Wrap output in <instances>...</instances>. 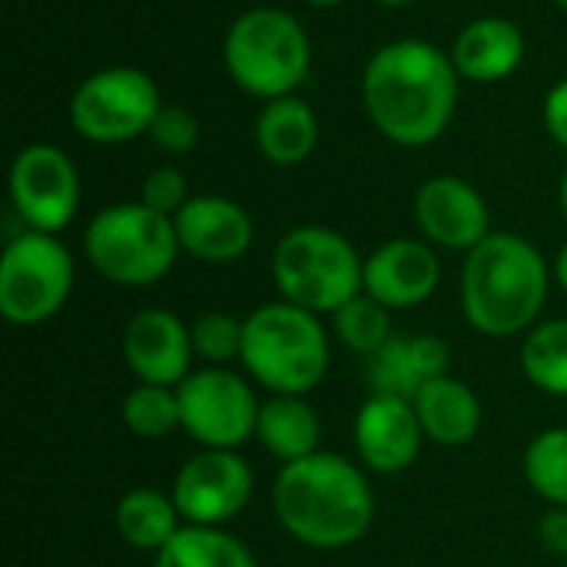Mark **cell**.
Returning <instances> with one entry per match:
<instances>
[{
  "label": "cell",
  "instance_id": "32",
  "mask_svg": "<svg viewBox=\"0 0 567 567\" xmlns=\"http://www.w3.org/2000/svg\"><path fill=\"white\" fill-rule=\"evenodd\" d=\"M545 130L567 150V80H558L545 96Z\"/></svg>",
  "mask_w": 567,
  "mask_h": 567
},
{
  "label": "cell",
  "instance_id": "34",
  "mask_svg": "<svg viewBox=\"0 0 567 567\" xmlns=\"http://www.w3.org/2000/svg\"><path fill=\"white\" fill-rule=\"evenodd\" d=\"M555 279H558V286L565 289V296H567V243L561 246L558 259H555Z\"/></svg>",
  "mask_w": 567,
  "mask_h": 567
},
{
  "label": "cell",
  "instance_id": "24",
  "mask_svg": "<svg viewBox=\"0 0 567 567\" xmlns=\"http://www.w3.org/2000/svg\"><path fill=\"white\" fill-rule=\"evenodd\" d=\"M153 567H256V558L226 528L183 525L166 548L153 555Z\"/></svg>",
  "mask_w": 567,
  "mask_h": 567
},
{
  "label": "cell",
  "instance_id": "23",
  "mask_svg": "<svg viewBox=\"0 0 567 567\" xmlns=\"http://www.w3.org/2000/svg\"><path fill=\"white\" fill-rule=\"evenodd\" d=\"M183 515L173 502V495H163L156 488H130L116 505V532L133 551L156 555L166 548V542L183 528Z\"/></svg>",
  "mask_w": 567,
  "mask_h": 567
},
{
  "label": "cell",
  "instance_id": "9",
  "mask_svg": "<svg viewBox=\"0 0 567 567\" xmlns=\"http://www.w3.org/2000/svg\"><path fill=\"white\" fill-rule=\"evenodd\" d=\"M73 256L53 233L27 229L0 256V316L10 326L53 319L73 292Z\"/></svg>",
  "mask_w": 567,
  "mask_h": 567
},
{
  "label": "cell",
  "instance_id": "21",
  "mask_svg": "<svg viewBox=\"0 0 567 567\" xmlns=\"http://www.w3.org/2000/svg\"><path fill=\"white\" fill-rule=\"evenodd\" d=\"M256 146L276 166H299L319 146V116L316 110L292 96L266 100L256 116Z\"/></svg>",
  "mask_w": 567,
  "mask_h": 567
},
{
  "label": "cell",
  "instance_id": "19",
  "mask_svg": "<svg viewBox=\"0 0 567 567\" xmlns=\"http://www.w3.org/2000/svg\"><path fill=\"white\" fill-rule=\"evenodd\" d=\"M525 60V33L508 17H478L462 27L452 47V63L462 80L502 83Z\"/></svg>",
  "mask_w": 567,
  "mask_h": 567
},
{
  "label": "cell",
  "instance_id": "12",
  "mask_svg": "<svg viewBox=\"0 0 567 567\" xmlns=\"http://www.w3.org/2000/svg\"><path fill=\"white\" fill-rule=\"evenodd\" d=\"M256 488V475L239 452L199 449L173 478V502L186 525L223 528L243 515Z\"/></svg>",
  "mask_w": 567,
  "mask_h": 567
},
{
  "label": "cell",
  "instance_id": "5",
  "mask_svg": "<svg viewBox=\"0 0 567 567\" xmlns=\"http://www.w3.org/2000/svg\"><path fill=\"white\" fill-rule=\"evenodd\" d=\"M229 80L259 100L292 96L312 66L306 27L282 7H252L239 13L223 40Z\"/></svg>",
  "mask_w": 567,
  "mask_h": 567
},
{
  "label": "cell",
  "instance_id": "16",
  "mask_svg": "<svg viewBox=\"0 0 567 567\" xmlns=\"http://www.w3.org/2000/svg\"><path fill=\"white\" fill-rule=\"evenodd\" d=\"M193 359L189 326L169 309H143L123 329V362L140 382L176 389L193 372Z\"/></svg>",
  "mask_w": 567,
  "mask_h": 567
},
{
  "label": "cell",
  "instance_id": "35",
  "mask_svg": "<svg viewBox=\"0 0 567 567\" xmlns=\"http://www.w3.org/2000/svg\"><path fill=\"white\" fill-rule=\"evenodd\" d=\"M309 7H316V10H329V7H339L342 0H306Z\"/></svg>",
  "mask_w": 567,
  "mask_h": 567
},
{
  "label": "cell",
  "instance_id": "4",
  "mask_svg": "<svg viewBox=\"0 0 567 567\" xmlns=\"http://www.w3.org/2000/svg\"><path fill=\"white\" fill-rule=\"evenodd\" d=\"M329 329L322 316L286 299L266 302L246 316L243 369L269 395H309L329 372Z\"/></svg>",
  "mask_w": 567,
  "mask_h": 567
},
{
  "label": "cell",
  "instance_id": "8",
  "mask_svg": "<svg viewBox=\"0 0 567 567\" xmlns=\"http://www.w3.org/2000/svg\"><path fill=\"white\" fill-rule=\"evenodd\" d=\"M163 110L156 80L140 66H103L90 73L70 96V126L86 143L116 146L150 136Z\"/></svg>",
  "mask_w": 567,
  "mask_h": 567
},
{
  "label": "cell",
  "instance_id": "31",
  "mask_svg": "<svg viewBox=\"0 0 567 567\" xmlns=\"http://www.w3.org/2000/svg\"><path fill=\"white\" fill-rule=\"evenodd\" d=\"M150 140L163 153H173V156L189 153L199 143V120L186 106H163L150 126Z\"/></svg>",
  "mask_w": 567,
  "mask_h": 567
},
{
  "label": "cell",
  "instance_id": "2",
  "mask_svg": "<svg viewBox=\"0 0 567 567\" xmlns=\"http://www.w3.org/2000/svg\"><path fill=\"white\" fill-rule=\"evenodd\" d=\"M272 512L292 542L342 551L372 532L375 492L365 468L336 452H316L282 465L272 485Z\"/></svg>",
  "mask_w": 567,
  "mask_h": 567
},
{
  "label": "cell",
  "instance_id": "10",
  "mask_svg": "<svg viewBox=\"0 0 567 567\" xmlns=\"http://www.w3.org/2000/svg\"><path fill=\"white\" fill-rule=\"evenodd\" d=\"M179 415L183 432L199 449H229L239 452L249 439H256L259 399L246 375L229 365H206L189 372L179 385Z\"/></svg>",
  "mask_w": 567,
  "mask_h": 567
},
{
  "label": "cell",
  "instance_id": "37",
  "mask_svg": "<svg viewBox=\"0 0 567 567\" xmlns=\"http://www.w3.org/2000/svg\"><path fill=\"white\" fill-rule=\"evenodd\" d=\"M375 3H382V7H409L415 0H375Z\"/></svg>",
  "mask_w": 567,
  "mask_h": 567
},
{
  "label": "cell",
  "instance_id": "17",
  "mask_svg": "<svg viewBox=\"0 0 567 567\" xmlns=\"http://www.w3.org/2000/svg\"><path fill=\"white\" fill-rule=\"evenodd\" d=\"M173 226L179 236V249L213 266L243 259L256 236L249 213L226 196H193L173 216Z\"/></svg>",
  "mask_w": 567,
  "mask_h": 567
},
{
  "label": "cell",
  "instance_id": "27",
  "mask_svg": "<svg viewBox=\"0 0 567 567\" xmlns=\"http://www.w3.org/2000/svg\"><path fill=\"white\" fill-rule=\"evenodd\" d=\"M123 425L146 442H159L169 439L176 429H183V415H179V395L169 385H150L140 382L123 395L120 405Z\"/></svg>",
  "mask_w": 567,
  "mask_h": 567
},
{
  "label": "cell",
  "instance_id": "29",
  "mask_svg": "<svg viewBox=\"0 0 567 567\" xmlns=\"http://www.w3.org/2000/svg\"><path fill=\"white\" fill-rule=\"evenodd\" d=\"M243 332L246 319H236L229 312H206L189 326L193 352L206 365H229L243 355Z\"/></svg>",
  "mask_w": 567,
  "mask_h": 567
},
{
  "label": "cell",
  "instance_id": "18",
  "mask_svg": "<svg viewBox=\"0 0 567 567\" xmlns=\"http://www.w3.org/2000/svg\"><path fill=\"white\" fill-rule=\"evenodd\" d=\"M369 395H399L415 399L419 389L432 379L449 375L452 349L439 336H395L385 349L365 359Z\"/></svg>",
  "mask_w": 567,
  "mask_h": 567
},
{
  "label": "cell",
  "instance_id": "36",
  "mask_svg": "<svg viewBox=\"0 0 567 567\" xmlns=\"http://www.w3.org/2000/svg\"><path fill=\"white\" fill-rule=\"evenodd\" d=\"M558 203H561V213H565L567 219V173L565 179H561V189H558Z\"/></svg>",
  "mask_w": 567,
  "mask_h": 567
},
{
  "label": "cell",
  "instance_id": "3",
  "mask_svg": "<svg viewBox=\"0 0 567 567\" xmlns=\"http://www.w3.org/2000/svg\"><path fill=\"white\" fill-rule=\"evenodd\" d=\"M551 269L535 243L518 233H492L462 266L465 322L488 339L525 336L548 302Z\"/></svg>",
  "mask_w": 567,
  "mask_h": 567
},
{
  "label": "cell",
  "instance_id": "38",
  "mask_svg": "<svg viewBox=\"0 0 567 567\" xmlns=\"http://www.w3.org/2000/svg\"><path fill=\"white\" fill-rule=\"evenodd\" d=\"M555 3H558V7H561V10H567V0H555Z\"/></svg>",
  "mask_w": 567,
  "mask_h": 567
},
{
  "label": "cell",
  "instance_id": "13",
  "mask_svg": "<svg viewBox=\"0 0 567 567\" xmlns=\"http://www.w3.org/2000/svg\"><path fill=\"white\" fill-rule=\"evenodd\" d=\"M415 226L425 243L472 252L492 236V213L485 196L462 176H432L415 193Z\"/></svg>",
  "mask_w": 567,
  "mask_h": 567
},
{
  "label": "cell",
  "instance_id": "20",
  "mask_svg": "<svg viewBox=\"0 0 567 567\" xmlns=\"http://www.w3.org/2000/svg\"><path fill=\"white\" fill-rule=\"evenodd\" d=\"M419 422L425 429V439L442 445V449H462L472 445L478 429H482V402L472 392V385H465L462 379H455L452 372L442 379H432L419 389V395L412 399Z\"/></svg>",
  "mask_w": 567,
  "mask_h": 567
},
{
  "label": "cell",
  "instance_id": "39",
  "mask_svg": "<svg viewBox=\"0 0 567 567\" xmlns=\"http://www.w3.org/2000/svg\"><path fill=\"white\" fill-rule=\"evenodd\" d=\"M565 567H567V561H565Z\"/></svg>",
  "mask_w": 567,
  "mask_h": 567
},
{
  "label": "cell",
  "instance_id": "14",
  "mask_svg": "<svg viewBox=\"0 0 567 567\" xmlns=\"http://www.w3.org/2000/svg\"><path fill=\"white\" fill-rule=\"evenodd\" d=\"M425 445V429L412 399L369 395L355 415V452L362 468L375 475L409 472Z\"/></svg>",
  "mask_w": 567,
  "mask_h": 567
},
{
  "label": "cell",
  "instance_id": "6",
  "mask_svg": "<svg viewBox=\"0 0 567 567\" xmlns=\"http://www.w3.org/2000/svg\"><path fill=\"white\" fill-rule=\"evenodd\" d=\"M83 252L106 282L143 289L159 282L183 249L169 216L143 203H116L90 219Z\"/></svg>",
  "mask_w": 567,
  "mask_h": 567
},
{
  "label": "cell",
  "instance_id": "26",
  "mask_svg": "<svg viewBox=\"0 0 567 567\" xmlns=\"http://www.w3.org/2000/svg\"><path fill=\"white\" fill-rule=\"evenodd\" d=\"M332 336L346 349H352L355 355L372 359L379 349H385L395 339V332H392V309H385L372 296L359 292L339 312H332Z\"/></svg>",
  "mask_w": 567,
  "mask_h": 567
},
{
  "label": "cell",
  "instance_id": "22",
  "mask_svg": "<svg viewBox=\"0 0 567 567\" xmlns=\"http://www.w3.org/2000/svg\"><path fill=\"white\" fill-rule=\"evenodd\" d=\"M256 442L282 465L309 458L322 452V419L306 395H269L259 405Z\"/></svg>",
  "mask_w": 567,
  "mask_h": 567
},
{
  "label": "cell",
  "instance_id": "1",
  "mask_svg": "<svg viewBox=\"0 0 567 567\" xmlns=\"http://www.w3.org/2000/svg\"><path fill=\"white\" fill-rule=\"evenodd\" d=\"M458 70L452 53L429 40H392L379 47L362 73V103L372 126L395 146L435 143L458 103Z\"/></svg>",
  "mask_w": 567,
  "mask_h": 567
},
{
  "label": "cell",
  "instance_id": "33",
  "mask_svg": "<svg viewBox=\"0 0 567 567\" xmlns=\"http://www.w3.org/2000/svg\"><path fill=\"white\" fill-rule=\"evenodd\" d=\"M538 538L545 545L548 555H558L567 561V508H548L542 525H538Z\"/></svg>",
  "mask_w": 567,
  "mask_h": 567
},
{
  "label": "cell",
  "instance_id": "15",
  "mask_svg": "<svg viewBox=\"0 0 567 567\" xmlns=\"http://www.w3.org/2000/svg\"><path fill=\"white\" fill-rule=\"evenodd\" d=\"M442 282V262L425 239H389L362 269V292L392 312L415 309L435 296Z\"/></svg>",
  "mask_w": 567,
  "mask_h": 567
},
{
  "label": "cell",
  "instance_id": "7",
  "mask_svg": "<svg viewBox=\"0 0 567 567\" xmlns=\"http://www.w3.org/2000/svg\"><path fill=\"white\" fill-rule=\"evenodd\" d=\"M365 259L329 226H296L272 249V279L286 302L316 316L339 312L362 292Z\"/></svg>",
  "mask_w": 567,
  "mask_h": 567
},
{
  "label": "cell",
  "instance_id": "28",
  "mask_svg": "<svg viewBox=\"0 0 567 567\" xmlns=\"http://www.w3.org/2000/svg\"><path fill=\"white\" fill-rule=\"evenodd\" d=\"M525 482L551 508H567V429H545L525 449Z\"/></svg>",
  "mask_w": 567,
  "mask_h": 567
},
{
  "label": "cell",
  "instance_id": "25",
  "mask_svg": "<svg viewBox=\"0 0 567 567\" xmlns=\"http://www.w3.org/2000/svg\"><path fill=\"white\" fill-rule=\"evenodd\" d=\"M518 362L538 392L567 399V319H548L528 329Z\"/></svg>",
  "mask_w": 567,
  "mask_h": 567
},
{
  "label": "cell",
  "instance_id": "30",
  "mask_svg": "<svg viewBox=\"0 0 567 567\" xmlns=\"http://www.w3.org/2000/svg\"><path fill=\"white\" fill-rule=\"evenodd\" d=\"M189 179L179 166H156L153 173H146L143 186H140V203L163 213V216H176L186 203H189Z\"/></svg>",
  "mask_w": 567,
  "mask_h": 567
},
{
  "label": "cell",
  "instance_id": "11",
  "mask_svg": "<svg viewBox=\"0 0 567 567\" xmlns=\"http://www.w3.org/2000/svg\"><path fill=\"white\" fill-rule=\"evenodd\" d=\"M10 203L27 229L63 233L80 209V173L73 159L50 143L23 146L10 163Z\"/></svg>",
  "mask_w": 567,
  "mask_h": 567
}]
</instances>
